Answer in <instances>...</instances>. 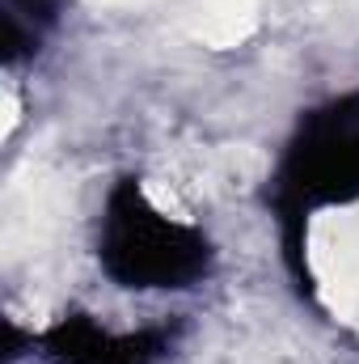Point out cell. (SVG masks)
<instances>
[{
  "label": "cell",
  "instance_id": "1",
  "mask_svg": "<svg viewBox=\"0 0 359 364\" xmlns=\"http://www.w3.org/2000/svg\"><path fill=\"white\" fill-rule=\"evenodd\" d=\"M309 267L317 292L334 318H355L359 309V208L326 212L309 229Z\"/></svg>",
  "mask_w": 359,
  "mask_h": 364
},
{
  "label": "cell",
  "instance_id": "2",
  "mask_svg": "<svg viewBox=\"0 0 359 364\" xmlns=\"http://www.w3.org/2000/svg\"><path fill=\"white\" fill-rule=\"evenodd\" d=\"M258 26V0H203L194 17V38L203 47H241Z\"/></svg>",
  "mask_w": 359,
  "mask_h": 364
},
{
  "label": "cell",
  "instance_id": "3",
  "mask_svg": "<svg viewBox=\"0 0 359 364\" xmlns=\"http://www.w3.org/2000/svg\"><path fill=\"white\" fill-rule=\"evenodd\" d=\"M220 166H224V174L237 182V186H250V182L267 170L263 153H258V149H250V144H228V149L220 153Z\"/></svg>",
  "mask_w": 359,
  "mask_h": 364
},
{
  "label": "cell",
  "instance_id": "4",
  "mask_svg": "<svg viewBox=\"0 0 359 364\" xmlns=\"http://www.w3.org/2000/svg\"><path fill=\"white\" fill-rule=\"evenodd\" d=\"M144 199H148L157 212H165V216H174V220H186V208L178 203V195H174L165 182H144Z\"/></svg>",
  "mask_w": 359,
  "mask_h": 364
},
{
  "label": "cell",
  "instance_id": "5",
  "mask_svg": "<svg viewBox=\"0 0 359 364\" xmlns=\"http://www.w3.org/2000/svg\"><path fill=\"white\" fill-rule=\"evenodd\" d=\"M17 110H21V106H17V93H13V85H4V127H0L4 136H9V132L17 127V119H21Z\"/></svg>",
  "mask_w": 359,
  "mask_h": 364
},
{
  "label": "cell",
  "instance_id": "6",
  "mask_svg": "<svg viewBox=\"0 0 359 364\" xmlns=\"http://www.w3.org/2000/svg\"><path fill=\"white\" fill-rule=\"evenodd\" d=\"M89 4H101V9H114V4H140V0H89Z\"/></svg>",
  "mask_w": 359,
  "mask_h": 364
}]
</instances>
